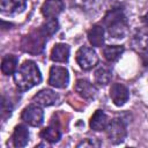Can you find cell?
I'll return each mask as SVG.
<instances>
[{"instance_id": "6da1fadb", "label": "cell", "mask_w": 148, "mask_h": 148, "mask_svg": "<svg viewBox=\"0 0 148 148\" xmlns=\"http://www.w3.org/2000/svg\"><path fill=\"white\" fill-rule=\"evenodd\" d=\"M42 81V74L32 60L24 61L14 73V82L20 91H27L32 87L39 84Z\"/></svg>"}, {"instance_id": "7a4b0ae2", "label": "cell", "mask_w": 148, "mask_h": 148, "mask_svg": "<svg viewBox=\"0 0 148 148\" xmlns=\"http://www.w3.org/2000/svg\"><path fill=\"white\" fill-rule=\"evenodd\" d=\"M104 25L108 34L116 39L124 38L128 31L127 18L120 8H113L104 16Z\"/></svg>"}, {"instance_id": "3957f363", "label": "cell", "mask_w": 148, "mask_h": 148, "mask_svg": "<svg viewBox=\"0 0 148 148\" xmlns=\"http://www.w3.org/2000/svg\"><path fill=\"white\" fill-rule=\"evenodd\" d=\"M46 38H47V36L42 31V29H39L37 31V34L31 32L23 38L22 49H23V51L29 52V53H38L43 50Z\"/></svg>"}, {"instance_id": "277c9868", "label": "cell", "mask_w": 148, "mask_h": 148, "mask_svg": "<svg viewBox=\"0 0 148 148\" xmlns=\"http://www.w3.org/2000/svg\"><path fill=\"white\" fill-rule=\"evenodd\" d=\"M105 131H106L108 139L113 145L121 143L125 140L126 135H127V131H126V126H125L124 121L118 119V118H114V119L110 120Z\"/></svg>"}, {"instance_id": "5b68a950", "label": "cell", "mask_w": 148, "mask_h": 148, "mask_svg": "<svg viewBox=\"0 0 148 148\" xmlns=\"http://www.w3.org/2000/svg\"><path fill=\"white\" fill-rule=\"evenodd\" d=\"M76 62L82 69L89 71L92 67H95L98 62L97 53L91 47L81 46L76 52Z\"/></svg>"}, {"instance_id": "8992f818", "label": "cell", "mask_w": 148, "mask_h": 148, "mask_svg": "<svg viewBox=\"0 0 148 148\" xmlns=\"http://www.w3.org/2000/svg\"><path fill=\"white\" fill-rule=\"evenodd\" d=\"M21 118L25 124H28L32 127H38L43 124L44 112H43V110L39 105L30 104V105H28L27 108L23 109Z\"/></svg>"}, {"instance_id": "52a82bcc", "label": "cell", "mask_w": 148, "mask_h": 148, "mask_svg": "<svg viewBox=\"0 0 148 148\" xmlns=\"http://www.w3.org/2000/svg\"><path fill=\"white\" fill-rule=\"evenodd\" d=\"M69 82V74L68 71L65 67L61 66H52L50 69V75H49V84L58 88V89H64L67 87Z\"/></svg>"}, {"instance_id": "ba28073f", "label": "cell", "mask_w": 148, "mask_h": 148, "mask_svg": "<svg viewBox=\"0 0 148 148\" xmlns=\"http://www.w3.org/2000/svg\"><path fill=\"white\" fill-rule=\"evenodd\" d=\"M110 97L114 105L123 106L130 98V91L123 83H113L110 88Z\"/></svg>"}, {"instance_id": "9c48e42d", "label": "cell", "mask_w": 148, "mask_h": 148, "mask_svg": "<svg viewBox=\"0 0 148 148\" xmlns=\"http://www.w3.org/2000/svg\"><path fill=\"white\" fill-rule=\"evenodd\" d=\"M74 89L80 97H82L83 99H87V101L94 99L95 96L97 95L96 87L92 83H90L88 80H83V79L77 80L74 86Z\"/></svg>"}, {"instance_id": "30bf717a", "label": "cell", "mask_w": 148, "mask_h": 148, "mask_svg": "<svg viewBox=\"0 0 148 148\" xmlns=\"http://www.w3.org/2000/svg\"><path fill=\"white\" fill-rule=\"evenodd\" d=\"M62 0H45L42 6V14L46 18H56L64 10Z\"/></svg>"}, {"instance_id": "8fae6325", "label": "cell", "mask_w": 148, "mask_h": 148, "mask_svg": "<svg viewBox=\"0 0 148 148\" xmlns=\"http://www.w3.org/2000/svg\"><path fill=\"white\" fill-rule=\"evenodd\" d=\"M25 7L27 0H0V8L3 14H20L25 9Z\"/></svg>"}, {"instance_id": "7c38bea8", "label": "cell", "mask_w": 148, "mask_h": 148, "mask_svg": "<svg viewBox=\"0 0 148 148\" xmlns=\"http://www.w3.org/2000/svg\"><path fill=\"white\" fill-rule=\"evenodd\" d=\"M57 99H58V95L51 89H43L32 97L34 103L39 106H51L56 104Z\"/></svg>"}, {"instance_id": "4fadbf2b", "label": "cell", "mask_w": 148, "mask_h": 148, "mask_svg": "<svg viewBox=\"0 0 148 148\" xmlns=\"http://www.w3.org/2000/svg\"><path fill=\"white\" fill-rule=\"evenodd\" d=\"M29 141V131L24 125H18L15 127L13 135H12V142L13 146L16 148L27 146Z\"/></svg>"}, {"instance_id": "5bb4252c", "label": "cell", "mask_w": 148, "mask_h": 148, "mask_svg": "<svg viewBox=\"0 0 148 148\" xmlns=\"http://www.w3.org/2000/svg\"><path fill=\"white\" fill-rule=\"evenodd\" d=\"M69 58V46L64 43L56 44L51 50V60L54 62H67Z\"/></svg>"}, {"instance_id": "9a60e30c", "label": "cell", "mask_w": 148, "mask_h": 148, "mask_svg": "<svg viewBox=\"0 0 148 148\" xmlns=\"http://www.w3.org/2000/svg\"><path fill=\"white\" fill-rule=\"evenodd\" d=\"M110 123L109 117L103 110H96L95 113L90 118V128L94 131H103L106 128L108 124Z\"/></svg>"}, {"instance_id": "2e32d148", "label": "cell", "mask_w": 148, "mask_h": 148, "mask_svg": "<svg viewBox=\"0 0 148 148\" xmlns=\"http://www.w3.org/2000/svg\"><path fill=\"white\" fill-rule=\"evenodd\" d=\"M88 40L92 46L101 47L104 44V29L102 25L95 24L88 31Z\"/></svg>"}, {"instance_id": "e0dca14e", "label": "cell", "mask_w": 148, "mask_h": 148, "mask_svg": "<svg viewBox=\"0 0 148 148\" xmlns=\"http://www.w3.org/2000/svg\"><path fill=\"white\" fill-rule=\"evenodd\" d=\"M17 57L14 54H7L2 58L1 61V72L3 75H12L16 72L17 66Z\"/></svg>"}, {"instance_id": "ac0fdd59", "label": "cell", "mask_w": 148, "mask_h": 148, "mask_svg": "<svg viewBox=\"0 0 148 148\" xmlns=\"http://www.w3.org/2000/svg\"><path fill=\"white\" fill-rule=\"evenodd\" d=\"M94 77H95V82L99 86H106L110 81H111V77H112V72L109 67L106 66H101L98 67L96 71H95V74H94Z\"/></svg>"}, {"instance_id": "d6986e66", "label": "cell", "mask_w": 148, "mask_h": 148, "mask_svg": "<svg viewBox=\"0 0 148 148\" xmlns=\"http://www.w3.org/2000/svg\"><path fill=\"white\" fill-rule=\"evenodd\" d=\"M40 136L45 141H47L50 143H56V142H58L60 140L61 132L56 125H50V126H47L46 128H44L40 132Z\"/></svg>"}, {"instance_id": "ffe728a7", "label": "cell", "mask_w": 148, "mask_h": 148, "mask_svg": "<svg viewBox=\"0 0 148 148\" xmlns=\"http://www.w3.org/2000/svg\"><path fill=\"white\" fill-rule=\"evenodd\" d=\"M124 52V46L121 45H108L103 49V56L109 62H113L120 58Z\"/></svg>"}, {"instance_id": "44dd1931", "label": "cell", "mask_w": 148, "mask_h": 148, "mask_svg": "<svg viewBox=\"0 0 148 148\" xmlns=\"http://www.w3.org/2000/svg\"><path fill=\"white\" fill-rule=\"evenodd\" d=\"M148 44V35L142 30H136L132 38V45L135 50H145Z\"/></svg>"}, {"instance_id": "7402d4cb", "label": "cell", "mask_w": 148, "mask_h": 148, "mask_svg": "<svg viewBox=\"0 0 148 148\" xmlns=\"http://www.w3.org/2000/svg\"><path fill=\"white\" fill-rule=\"evenodd\" d=\"M40 29L46 36L53 35L58 30V21H57V18H47V21L40 27Z\"/></svg>"}, {"instance_id": "603a6c76", "label": "cell", "mask_w": 148, "mask_h": 148, "mask_svg": "<svg viewBox=\"0 0 148 148\" xmlns=\"http://www.w3.org/2000/svg\"><path fill=\"white\" fill-rule=\"evenodd\" d=\"M13 111V105L10 104L9 101L6 99L5 96H2V102H1V118L2 120H6L8 117H10Z\"/></svg>"}, {"instance_id": "cb8c5ba5", "label": "cell", "mask_w": 148, "mask_h": 148, "mask_svg": "<svg viewBox=\"0 0 148 148\" xmlns=\"http://www.w3.org/2000/svg\"><path fill=\"white\" fill-rule=\"evenodd\" d=\"M101 143L96 141V139H84L80 143H77V147H98Z\"/></svg>"}, {"instance_id": "d4e9b609", "label": "cell", "mask_w": 148, "mask_h": 148, "mask_svg": "<svg viewBox=\"0 0 148 148\" xmlns=\"http://www.w3.org/2000/svg\"><path fill=\"white\" fill-rule=\"evenodd\" d=\"M141 58H142L143 65H145V66H148V51H147V50L141 53Z\"/></svg>"}, {"instance_id": "484cf974", "label": "cell", "mask_w": 148, "mask_h": 148, "mask_svg": "<svg viewBox=\"0 0 148 148\" xmlns=\"http://www.w3.org/2000/svg\"><path fill=\"white\" fill-rule=\"evenodd\" d=\"M142 20H143V22H145L146 27H148V13H146V14H145V16L142 17Z\"/></svg>"}]
</instances>
